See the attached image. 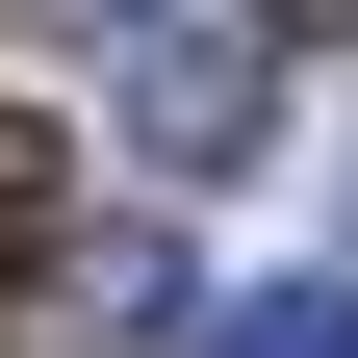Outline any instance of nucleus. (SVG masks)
I'll use <instances>...</instances> for the list:
<instances>
[{
	"mask_svg": "<svg viewBox=\"0 0 358 358\" xmlns=\"http://www.w3.org/2000/svg\"><path fill=\"white\" fill-rule=\"evenodd\" d=\"M128 154H154V179H256V154H282L256 26H154V52H128Z\"/></svg>",
	"mask_w": 358,
	"mask_h": 358,
	"instance_id": "obj_1",
	"label": "nucleus"
},
{
	"mask_svg": "<svg viewBox=\"0 0 358 358\" xmlns=\"http://www.w3.org/2000/svg\"><path fill=\"white\" fill-rule=\"evenodd\" d=\"M154 358H358V282H256V307H205V333H154Z\"/></svg>",
	"mask_w": 358,
	"mask_h": 358,
	"instance_id": "obj_2",
	"label": "nucleus"
},
{
	"mask_svg": "<svg viewBox=\"0 0 358 358\" xmlns=\"http://www.w3.org/2000/svg\"><path fill=\"white\" fill-rule=\"evenodd\" d=\"M26 231H52V128H0V256H26Z\"/></svg>",
	"mask_w": 358,
	"mask_h": 358,
	"instance_id": "obj_3",
	"label": "nucleus"
},
{
	"mask_svg": "<svg viewBox=\"0 0 358 358\" xmlns=\"http://www.w3.org/2000/svg\"><path fill=\"white\" fill-rule=\"evenodd\" d=\"M256 26H358V0H256Z\"/></svg>",
	"mask_w": 358,
	"mask_h": 358,
	"instance_id": "obj_4",
	"label": "nucleus"
}]
</instances>
